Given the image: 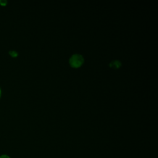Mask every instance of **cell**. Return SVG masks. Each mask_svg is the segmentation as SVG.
<instances>
[{"mask_svg":"<svg viewBox=\"0 0 158 158\" xmlns=\"http://www.w3.org/2000/svg\"><path fill=\"white\" fill-rule=\"evenodd\" d=\"M0 158H10V157L9 156H7V155L3 154V155L0 156Z\"/></svg>","mask_w":158,"mask_h":158,"instance_id":"cell-3","label":"cell"},{"mask_svg":"<svg viewBox=\"0 0 158 158\" xmlns=\"http://www.w3.org/2000/svg\"><path fill=\"white\" fill-rule=\"evenodd\" d=\"M70 64L72 67L77 68L81 65V64L83 62V57L80 54H74L73 55L70 60H69Z\"/></svg>","mask_w":158,"mask_h":158,"instance_id":"cell-1","label":"cell"},{"mask_svg":"<svg viewBox=\"0 0 158 158\" xmlns=\"http://www.w3.org/2000/svg\"><path fill=\"white\" fill-rule=\"evenodd\" d=\"M1 89H0V96H1Z\"/></svg>","mask_w":158,"mask_h":158,"instance_id":"cell-4","label":"cell"},{"mask_svg":"<svg viewBox=\"0 0 158 158\" xmlns=\"http://www.w3.org/2000/svg\"><path fill=\"white\" fill-rule=\"evenodd\" d=\"M109 66L114 69H118L121 66V63L118 60H114L110 63Z\"/></svg>","mask_w":158,"mask_h":158,"instance_id":"cell-2","label":"cell"}]
</instances>
